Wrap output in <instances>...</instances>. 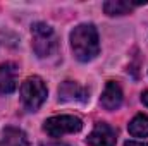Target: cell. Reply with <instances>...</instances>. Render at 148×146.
Wrapping results in <instances>:
<instances>
[{
    "instance_id": "cell-1",
    "label": "cell",
    "mask_w": 148,
    "mask_h": 146,
    "mask_svg": "<svg viewBox=\"0 0 148 146\" xmlns=\"http://www.w3.org/2000/svg\"><path fill=\"white\" fill-rule=\"evenodd\" d=\"M71 48L79 62L93 60L100 52L98 31L93 24H79L71 31Z\"/></svg>"
},
{
    "instance_id": "cell-2",
    "label": "cell",
    "mask_w": 148,
    "mask_h": 146,
    "mask_svg": "<svg viewBox=\"0 0 148 146\" xmlns=\"http://www.w3.org/2000/svg\"><path fill=\"white\" fill-rule=\"evenodd\" d=\"M31 46L38 59H48L57 52L59 40L52 26L47 23H35L31 26Z\"/></svg>"
},
{
    "instance_id": "cell-3",
    "label": "cell",
    "mask_w": 148,
    "mask_h": 146,
    "mask_svg": "<svg viewBox=\"0 0 148 146\" xmlns=\"http://www.w3.org/2000/svg\"><path fill=\"white\" fill-rule=\"evenodd\" d=\"M47 95H48L47 84L38 76H29L21 84V100H23L24 108L29 112H36L45 103Z\"/></svg>"
},
{
    "instance_id": "cell-4",
    "label": "cell",
    "mask_w": 148,
    "mask_h": 146,
    "mask_svg": "<svg viewBox=\"0 0 148 146\" xmlns=\"http://www.w3.org/2000/svg\"><path fill=\"white\" fill-rule=\"evenodd\" d=\"M81 129H83V120L76 115H55L43 122V131L52 138L79 132Z\"/></svg>"
},
{
    "instance_id": "cell-5",
    "label": "cell",
    "mask_w": 148,
    "mask_h": 146,
    "mask_svg": "<svg viewBox=\"0 0 148 146\" xmlns=\"http://www.w3.org/2000/svg\"><path fill=\"white\" fill-rule=\"evenodd\" d=\"M86 143H88V146H115L117 145V132L109 124L97 122L93 131L86 138Z\"/></svg>"
},
{
    "instance_id": "cell-6",
    "label": "cell",
    "mask_w": 148,
    "mask_h": 146,
    "mask_svg": "<svg viewBox=\"0 0 148 146\" xmlns=\"http://www.w3.org/2000/svg\"><path fill=\"white\" fill-rule=\"evenodd\" d=\"M88 89L81 86L79 83L74 81H64L59 86V100L62 102H76V103H84L88 102Z\"/></svg>"
},
{
    "instance_id": "cell-7",
    "label": "cell",
    "mask_w": 148,
    "mask_h": 146,
    "mask_svg": "<svg viewBox=\"0 0 148 146\" xmlns=\"http://www.w3.org/2000/svg\"><path fill=\"white\" fill-rule=\"evenodd\" d=\"M19 69L14 62L0 64V95H10L17 88Z\"/></svg>"
},
{
    "instance_id": "cell-8",
    "label": "cell",
    "mask_w": 148,
    "mask_h": 146,
    "mask_svg": "<svg viewBox=\"0 0 148 146\" xmlns=\"http://www.w3.org/2000/svg\"><path fill=\"white\" fill-rule=\"evenodd\" d=\"M100 105L105 110H117L122 105V89L115 81H109L102 96H100Z\"/></svg>"
},
{
    "instance_id": "cell-9",
    "label": "cell",
    "mask_w": 148,
    "mask_h": 146,
    "mask_svg": "<svg viewBox=\"0 0 148 146\" xmlns=\"http://www.w3.org/2000/svg\"><path fill=\"white\" fill-rule=\"evenodd\" d=\"M0 146H29V143H28L24 131L17 127H5L2 132Z\"/></svg>"
},
{
    "instance_id": "cell-10",
    "label": "cell",
    "mask_w": 148,
    "mask_h": 146,
    "mask_svg": "<svg viewBox=\"0 0 148 146\" xmlns=\"http://www.w3.org/2000/svg\"><path fill=\"white\" fill-rule=\"evenodd\" d=\"M138 5H141V3L126 2V0H109L103 3V10L109 16H124V14H129Z\"/></svg>"
},
{
    "instance_id": "cell-11",
    "label": "cell",
    "mask_w": 148,
    "mask_h": 146,
    "mask_svg": "<svg viewBox=\"0 0 148 146\" xmlns=\"http://www.w3.org/2000/svg\"><path fill=\"white\" fill-rule=\"evenodd\" d=\"M127 131L134 138H147L148 136V115L138 113L133 117V120L127 124Z\"/></svg>"
},
{
    "instance_id": "cell-12",
    "label": "cell",
    "mask_w": 148,
    "mask_h": 146,
    "mask_svg": "<svg viewBox=\"0 0 148 146\" xmlns=\"http://www.w3.org/2000/svg\"><path fill=\"white\" fill-rule=\"evenodd\" d=\"M124 146H148V143H145V141H126Z\"/></svg>"
},
{
    "instance_id": "cell-13",
    "label": "cell",
    "mask_w": 148,
    "mask_h": 146,
    "mask_svg": "<svg viewBox=\"0 0 148 146\" xmlns=\"http://www.w3.org/2000/svg\"><path fill=\"white\" fill-rule=\"evenodd\" d=\"M141 102H143V103H145V105L148 107V89L141 93Z\"/></svg>"
},
{
    "instance_id": "cell-14",
    "label": "cell",
    "mask_w": 148,
    "mask_h": 146,
    "mask_svg": "<svg viewBox=\"0 0 148 146\" xmlns=\"http://www.w3.org/2000/svg\"><path fill=\"white\" fill-rule=\"evenodd\" d=\"M41 146H69V145H66V143H59V141H57V143H47V145L43 143Z\"/></svg>"
}]
</instances>
